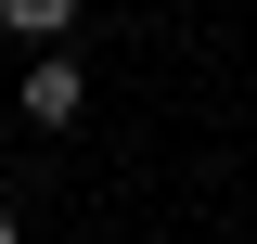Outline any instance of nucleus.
<instances>
[{
	"instance_id": "f257e3e1",
	"label": "nucleus",
	"mask_w": 257,
	"mask_h": 244,
	"mask_svg": "<svg viewBox=\"0 0 257 244\" xmlns=\"http://www.w3.org/2000/svg\"><path fill=\"white\" fill-rule=\"evenodd\" d=\"M26 116H39V129L77 116V64H39V77H26Z\"/></svg>"
},
{
	"instance_id": "f03ea898",
	"label": "nucleus",
	"mask_w": 257,
	"mask_h": 244,
	"mask_svg": "<svg viewBox=\"0 0 257 244\" xmlns=\"http://www.w3.org/2000/svg\"><path fill=\"white\" fill-rule=\"evenodd\" d=\"M0 244H13V206H0Z\"/></svg>"
}]
</instances>
